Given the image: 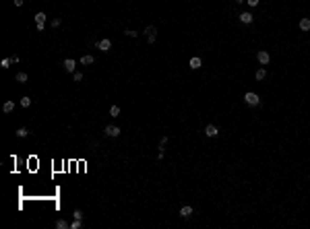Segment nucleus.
Wrapping results in <instances>:
<instances>
[{
	"instance_id": "f257e3e1",
	"label": "nucleus",
	"mask_w": 310,
	"mask_h": 229,
	"mask_svg": "<svg viewBox=\"0 0 310 229\" xmlns=\"http://www.w3.org/2000/svg\"><path fill=\"white\" fill-rule=\"evenodd\" d=\"M244 101H246V105H250V107H256V105H261V97L256 93L248 91V93H244Z\"/></svg>"
},
{
	"instance_id": "f03ea898",
	"label": "nucleus",
	"mask_w": 310,
	"mask_h": 229,
	"mask_svg": "<svg viewBox=\"0 0 310 229\" xmlns=\"http://www.w3.org/2000/svg\"><path fill=\"white\" fill-rule=\"evenodd\" d=\"M120 132H122V130H120L118 126H112V124H108V126L103 128V134H105V136H112V138L120 136Z\"/></svg>"
},
{
	"instance_id": "7ed1b4c3",
	"label": "nucleus",
	"mask_w": 310,
	"mask_h": 229,
	"mask_svg": "<svg viewBox=\"0 0 310 229\" xmlns=\"http://www.w3.org/2000/svg\"><path fill=\"white\" fill-rule=\"evenodd\" d=\"M205 136H209V138L219 136V128L215 126V124H207L205 126Z\"/></svg>"
},
{
	"instance_id": "20e7f679",
	"label": "nucleus",
	"mask_w": 310,
	"mask_h": 229,
	"mask_svg": "<svg viewBox=\"0 0 310 229\" xmlns=\"http://www.w3.org/2000/svg\"><path fill=\"white\" fill-rule=\"evenodd\" d=\"M145 33H147V41H149V44H155V39H157V29H155L153 25H149V27L145 29Z\"/></svg>"
},
{
	"instance_id": "39448f33",
	"label": "nucleus",
	"mask_w": 310,
	"mask_h": 229,
	"mask_svg": "<svg viewBox=\"0 0 310 229\" xmlns=\"http://www.w3.org/2000/svg\"><path fill=\"white\" fill-rule=\"evenodd\" d=\"M97 50L110 52V50H112V39H102V41H97Z\"/></svg>"
},
{
	"instance_id": "423d86ee",
	"label": "nucleus",
	"mask_w": 310,
	"mask_h": 229,
	"mask_svg": "<svg viewBox=\"0 0 310 229\" xmlns=\"http://www.w3.org/2000/svg\"><path fill=\"white\" fill-rule=\"evenodd\" d=\"M256 60H258L261 64H269V60H271V56H269V52H267V50H261V52L256 54Z\"/></svg>"
},
{
	"instance_id": "0eeeda50",
	"label": "nucleus",
	"mask_w": 310,
	"mask_h": 229,
	"mask_svg": "<svg viewBox=\"0 0 310 229\" xmlns=\"http://www.w3.org/2000/svg\"><path fill=\"white\" fill-rule=\"evenodd\" d=\"M62 66H64V70H66V72H75V68H77V62H75L72 58H66Z\"/></svg>"
},
{
	"instance_id": "6e6552de",
	"label": "nucleus",
	"mask_w": 310,
	"mask_h": 229,
	"mask_svg": "<svg viewBox=\"0 0 310 229\" xmlns=\"http://www.w3.org/2000/svg\"><path fill=\"white\" fill-rule=\"evenodd\" d=\"M201 64H203V60H201L198 56H192L190 60H188V66H190L192 70H198V68H201Z\"/></svg>"
},
{
	"instance_id": "1a4fd4ad",
	"label": "nucleus",
	"mask_w": 310,
	"mask_h": 229,
	"mask_svg": "<svg viewBox=\"0 0 310 229\" xmlns=\"http://www.w3.org/2000/svg\"><path fill=\"white\" fill-rule=\"evenodd\" d=\"M252 21H254L252 12H242V15H240V23H244V25H250Z\"/></svg>"
},
{
	"instance_id": "9d476101",
	"label": "nucleus",
	"mask_w": 310,
	"mask_h": 229,
	"mask_svg": "<svg viewBox=\"0 0 310 229\" xmlns=\"http://www.w3.org/2000/svg\"><path fill=\"white\" fill-rule=\"evenodd\" d=\"M192 211H195V208H192V206H188V204L182 206V208H180V217H182V219H188L190 215H192Z\"/></svg>"
},
{
	"instance_id": "9b49d317",
	"label": "nucleus",
	"mask_w": 310,
	"mask_h": 229,
	"mask_svg": "<svg viewBox=\"0 0 310 229\" xmlns=\"http://www.w3.org/2000/svg\"><path fill=\"white\" fill-rule=\"evenodd\" d=\"M300 29H302V31H310V19L308 17L300 19Z\"/></svg>"
},
{
	"instance_id": "f8f14e48",
	"label": "nucleus",
	"mask_w": 310,
	"mask_h": 229,
	"mask_svg": "<svg viewBox=\"0 0 310 229\" xmlns=\"http://www.w3.org/2000/svg\"><path fill=\"white\" fill-rule=\"evenodd\" d=\"M35 23H37V25H46V12H37V15H35Z\"/></svg>"
},
{
	"instance_id": "ddd939ff",
	"label": "nucleus",
	"mask_w": 310,
	"mask_h": 229,
	"mask_svg": "<svg viewBox=\"0 0 310 229\" xmlns=\"http://www.w3.org/2000/svg\"><path fill=\"white\" fill-rule=\"evenodd\" d=\"M12 110H15V103L12 101H6L4 105H2V112H4V114H11Z\"/></svg>"
},
{
	"instance_id": "4468645a",
	"label": "nucleus",
	"mask_w": 310,
	"mask_h": 229,
	"mask_svg": "<svg viewBox=\"0 0 310 229\" xmlns=\"http://www.w3.org/2000/svg\"><path fill=\"white\" fill-rule=\"evenodd\" d=\"M15 79H17V83H27V80H29V77H27V72H17V77H15Z\"/></svg>"
},
{
	"instance_id": "2eb2a0df",
	"label": "nucleus",
	"mask_w": 310,
	"mask_h": 229,
	"mask_svg": "<svg viewBox=\"0 0 310 229\" xmlns=\"http://www.w3.org/2000/svg\"><path fill=\"white\" fill-rule=\"evenodd\" d=\"M17 136H19V138H25V136H29V130H27V128H25V126H21V128H19V130H17Z\"/></svg>"
},
{
	"instance_id": "dca6fc26",
	"label": "nucleus",
	"mask_w": 310,
	"mask_h": 229,
	"mask_svg": "<svg viewBox=\"0 0 310 229\" xmlns=\"http://www.w3.org/2000/svg\"><path fill=\"white\" fill-rule=\"evenodd\" d=\"M254 77H256V80H263V79H267V70H265V68H258Z\"/></svg>"
},
{
	"instance_id": "f3484780",
	"label": "nucleus",
	"mask_w": 310,
	"mask_h": 229,
	"mask_svg": "<svg viewBox=\"0 0 310 229\" xmlns=\"http://www.w3.org/2000/svg\"><path fill=\"white\" fill-rule=\"evenodd\" d=\"M110 116H112V118H118V116H120V107H118V105H112V107H110Z\"/></svg>"
},
{
	"instance_id": "a211bd4d",
	"label": "nucleus",
	"mask_w": 310,
	"mask_h": 229,
	"mask_svg": "<svg viewBox=\"0 0 310 229\" xmlns=\"http://www.w3.org/2000/svg\"><path fill=\"white\" fill-rule=\"evenodd\" d=\"M56 227L58 229H66V227H70V225L64 221V219H58V221H56Z\"/></svg>"
},
{
	"instance_id": "6ab92c4d",
	"label": "nucleus",
	"mask_w": 310,
	"mask_h": 229,
	"mask_svg": "<svg viewBox=\"0 0 310 229\" xmlns=\"http://www.w3.org/2000/svg\"><path fill=\"white\" fill-rule=\"evenodd\" d=\"M95 60H93V56H83L81 58V64H93Z\"/></svg>"
},
{
	"instance_id": "aec40b11",
	"label": "nucleus",
	"mask_w": 310,
	"mask_h": 229,
	"mask_svg": "<svg viewBox=\"0 0 310 229\" xmlns=\"http://www.w3.org/2000/svg\"><path fill=\"white\" fill-rule=\"evenodd\" d=\"M83 227V223H81V219H75L72 223H70V229H81Z\"/></svg>"
},
{
	"instance_id": "412c9836",
	"label": "nucleus",
	"mask_w": 310,
	"mask_h": 229,
	"mask_svg": "<svg viewBox=\"0 0 310 229\" xmlns=\"http://www.w3.org/2000/svg\"><path fill=\"white\" fill-rule=\"evenodd\" d=\"M11 64H12V58H4V60L0 62V66H2V68H8Z\"/></svg>"
},
{
	"instance_id": "4be33fe9",
	"label": "nucleus",
	"mask_w": 310,
	"mask_h": 229,
	"mask_svg": "<svg viewBox=\"0 0 310 229\" xmlns=\"http://www.w3.org/2000/svg\"><path fill=\"white\" fill-rule=\"evenodd\" d=\"M31 105V99L29 97H21V107H29Z\"/></svg>"
},
{
	"instance_id": "5701e85b",
	"label": "nucleus",
	"mask_w": 310,
	"mask_h": 229,
	"mask_svg": "<svg viewBox=\"0 0 310 229\" xmlns=\"http://www.w3.org/2000/svg\"><path fill=\"white\" fill-rule=\"evenodd\" d=\"M72 79H75V83H81L83 80V74L81 72H72Z\"/></svg>"
},
{
	"instance_id": "b1692460",
	"label": "nucleus",
	"mask_w": 310,
	"mask_h": 229,
	"mask_svg": "<svg viewBox=\"0 0 310 229\" xmlns=\"http://www.w3.org/2000/svg\"><path fill=\"white\" fill-rule=\"evenodd\" d=\"M168 145V136H161V140H159V149H163Z\"/></svg>"
},
{
	"instance_id": "393cba45",
	"label": "nucleus",
	"mask_w": 310,
	"mask_h": 229,
	"mask_svg": "<svg viewBox=\"0 0 310 229\" xmlns=\"http://www.w3.org/2000/svg\"><path fill=\"white\" fill-rule=\"evenodd\" d=\"M72 217H75V219H83V213H81V211H75Z\"/></svg>"
},
{
	"instance_id": "a878e982",
	"label": "nucleus",
	"mask_w": 310,
	"mask_h": 229,
	"mask_svg": "<svg viewBox=\"0 0 310 229\" xmlns=\"http://www.w3.org/2000/svg\"><path fill=\"white\" fill-rule=\"evenodd\" d=\"M248 2V6H258V0H246Z\"/></svg>"
},
{
	"instance_id": "bb28decb",
	"label": "nucleus",
	"mask_w": 310,
	"mask_h": 229,
	"mask_svg": "<svg viewBox=\"0 0 310 229\" xmlns=\"http://www.w3.org/2000/svg\"><path fill=\"white\" fill-rule=\"evenodd\" d=\"M23 2H25V0H12V4H15V6H23Z\"/></svg>"
},
{
	"instance_id": "cd10ccee",
	"label": "nucleus",
	"mask_w": 310,
	"mask_h": 229,
	"mask_svg": "<svg viewBox=\"0 0 310 229\" xmlns=\"http://www.w3.org/2000/svg\"><path fill=\"white\" fill-rule=\"evenodd\" d=\"M126 35H128V37H137L138 33H137V31H128V29H126Z\"/></svg>"
},
{
	"instance_id": "c85d7f7f",
	"label": "nucleus",
	"mask_w": 310,
	"mask_h": 229,
	"mask_svg": "<svg viewBox=\"0 0 310 229\" xmlns=\"http://www.w3.org/2000/svg\"><path fill=\"white\" fill-rule=\"evenodd\" d=\"M60 25V19H52V27H58Z\"/></svg>"
},
{
	"instance_id": "c756f323",
	"label": "nucleus",
	"mask_w": 310,
	"mask_h": 229,
	"mask_svg": "<svg viewBox=\"0 0 310 229\" xmlns=\"http://www.w3.org/2000/svg\"><path fill=\"white\" fill-rule=\"evenodd\" d=\"M242 2H244V0H236V4H242Z\"/></svg>"
}]
</instances>
